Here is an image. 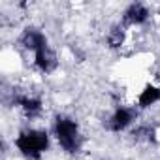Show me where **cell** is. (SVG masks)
Segmentation results:
<instances>
[{
	"mask_svg": "<svg viewBox=\"0 0 160 160\" xmlns=\"http://www.w3.org/2000/svg\"><path fill=\"white\" fill-rule=\"evenodd\" d=\"M53 134L64 152L75 154L81 149V143H83L81 130H79L77 121L72 119L70 115H57V119L53 122Z\"/></svg>",
	"mask_w": 160,
	"mask_h": 160,
	"instance_id": "6da1fadb",
	"label": "cell"
},
{
	"mask_svg": "<svg viewBox=\"0 0 160 160\" xmlns=\"http://www.w3.org/2000/svg\"><path fill=\"white\" fill-rule=\"evenodd\" d=\"M13 145L27 160H42L43 152L49 149V134L40 128H27L17 134Z\"/></svg>",
	"mask_w": 160,
	"mask_h": 160,
	"instance_id": "7a4b0ae2",
	"label": "cell"
},
{
	"mask_svg": "<svg viewBox=\"0 0 160 160\" xmlns=\"http://www.w3.org/2000/svg\"><path fill=\"white\" fill-rule=\"evenodd\" d=\"M134 121H136V111L132 108L119 106V108L113 109V113L108 119V130L115 132V134H121V132L128 130L134 124Z\"/></svg>",
	"mask_w": 160,
	"mask_h": 160,
	"instance_id": "3957f363",
	"label": "cell"
},
{
	"mask_svg": "<svg viewBox=\"0 0 160 160\" xmlns=\"http://www.w3.org/2000/svg\"><path fill=\"white\" fill-rule=\"evenodd\" d=\"M19 43L23 45L25 51H28V53H32V55H36L38 51L49 47L47 36H45L40 28H34V27H28V28L23 30V34H21V38H19Z\"/></svg>",
	"mask_w": 160,
	"mask_h": 160,
	"instance_id": "277c9868",
	"label": "cell"
},
{
	"mask_svg": "<svg viewBox=\"0 0 160 160\" xmlns=\"http://www.w3.org/2000/svg\"><path fill=\"white\" fill-rule=\"evenodd\" d=\"M149 19H151V12L141 2H132L122 13V25H130V27H141Z\"/></svg>",
	"mask_w": 160,
	"mask_h": 160,
	"instance_id": "5b68a950",
	"label": "cell"
},
{
	"mask_svg": "<svg viewBox=\"0 0 160 160\" xmlns=\"http://www.w3.org/2000/svg\"><path fill=\"white\" fill-rule=\"evenodd\" d=\"M13 104H15L28 119L40 117V115H42V109H43L42 98L32 96V94H17V96H13Z\"/></svg>",
	"mask_w": 160,
	"mask_h": 160,
	"instance_id": "8992f818",
	"label": "cell"
},
{
	"mask_svg": "<svg viewBox=\"0 0 160 160\" xmlns=\"http://www.w3.org/2000/svg\"><path fill=\"white\" fill-rule=\"evenodd\" d=\"M34 66H36L42 73H51V72L57 70L58 58H57L55 51H53L51 47H47V49H42V51H38V53L34 55Z\"/></svg>",
	"mask_w": 160,
	"mask_h": 160,
	"instance_id": "52a82bcc",
	"label": "cell"
},
{
	"mask_svg": "<svg viewBox=\"0 0 160 160\" xmlns=\"http://www.w3.org/2000/svg\"><path fill=\"white\" fill-rule=\"evenodd\" d=\"M136 102H138V108H141V109L158 104V102H160V87L154 85V83H147V85L139 91Z\"/></svg>",
	"mask_w": 160,
	"mask_h": 160,
	"instance_id": "ba28073f",
	"label": "cell"
},
{
	"mask_svg": "<svg viewBox=\"0 0 160 160\" xmlns=\"http://www.w3.org/2000/svg\"><path fill=\"white\" fill-rule=\"evenodd\" d=\"M106 42H108V45L111 49H121L124 45V42H126V28H124V25L111 27L108 36H106Z\"/></svg>",
	"mask_w": 160,
	"mask_h": 160,
	"instance_id": "9c48e42d",
	"label": "cell"
}]
</instances>
